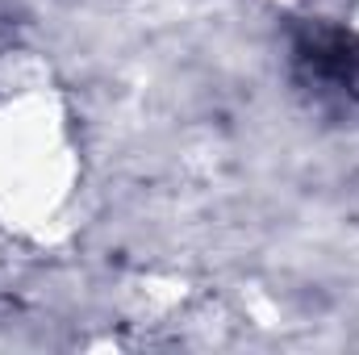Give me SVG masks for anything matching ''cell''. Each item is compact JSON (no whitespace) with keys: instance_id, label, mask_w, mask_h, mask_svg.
<instances>
[{"instance_id":"6da1fadb","label":"cell","mask_w":359,"mask_h":355,"mask_svg":"<svg viewBox=\"0 0 359 355\" xmlns=\"http://www.w3.org/2000/svg\"><path fill=\"white\" fill-rule=\"evenodd\" d=\"M297 63L318 84H330L359 100V34L313 21L297 34Z\"/></svg>"}]
</instances>
